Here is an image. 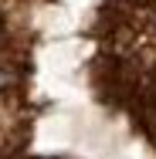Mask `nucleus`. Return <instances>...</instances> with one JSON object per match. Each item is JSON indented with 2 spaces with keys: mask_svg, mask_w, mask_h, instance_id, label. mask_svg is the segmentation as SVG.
<instances>
[{
  "mask_svg": "<svg viewBox=\"0 0 156 159\" xmlns=\"http://www.w3.org/2000/svg\"><path fill=\"white\" fill-rule=\"evenodd\" d=\"M125 3H129V7H149L153 0H125Z\"/></svg>",
  "mask_w": 156,
  "mask_h": 159,
  "instance_id": "f03ea898",
  "label": "nucleus"
},
{
  "mask_svg": "<svg viewBox=\"0 0 156 159\" xmlns=\"http://www.w3.org/2000/svg\"><path fill=\"white\" fill-rule=\"evenodd\" d=\"M153 24H156V20H153Z\"/></svg>",
  "mask_w": 156,
  "mask_h": 159,
  "instance_id": "7ed1b4c3",
  "label": "nucleus"
},
{
  "mask_svg": "<svg viewBox=\"0 0 156 159\" xmlns=\"http://www.w3.org/2000/svg\"><path fill=\"white\" fill-rule=\"evenodd\" d=\"M10 81H14V78H10V75H7V71H0V88H7V85H10Z\"/></svg>",
  "mask_w": 156,
  "mask_h": 159,
  "instance_id": "f257e3e1",
  "label": "nucleus"
}]
</instances>
